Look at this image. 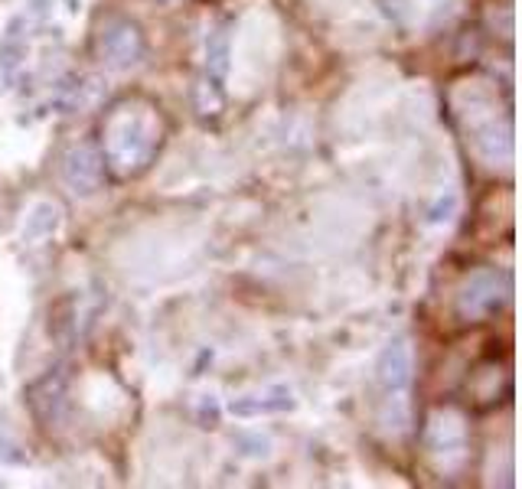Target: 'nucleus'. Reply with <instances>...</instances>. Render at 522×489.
Masks as SVG:
<instances>
[{
	"instance_id": "f257e3e1",
	"label": "nucleus",
	"mask_w": 522,
	"mask_h": 489,
	"mask_svg": "<svg viewBox=\"0 0 522 489\" xmlns=\"http://www.w3.org/2000/svg\"><path fill=\"white\" fill-rule=\"evenodd\" d=\"M170 134V121L161 101L144 91H124L111 101L99 121V140L105 173L115 183H134L151 170Z\"/></svg>"
},
{
	"instance_id": "f03ea898",
	"label": "nucleus",
	"mask_w": 522,
	"mask_h": 489,
	"mask_svg": "<svg viewBox=\"0 0 522 489\" xmlns=\"http://www.w3.org/2000/svg\"><path fill=\"white\" fill-rule=\"evenodd\" d=\"M454 118L461 124V130L467 134V144L473 147V154H480L486 160H496V140L502 147L512 144V130L502 128L500 121H510V111L496 108V91L490 89V82L473 75L467 82H454L451 91Z\"/></svg>"
},
{
	"instance_id": "7ed1b4c3",
	"label": "nucleus",
	"mask_w": 522,
	"mask_h": 489,
	"mask_svg": "<svg viewBox=\"0 0 522 489\" xmlns=\"http://www.w3.org/2000/svg\"><path fill=\"white\" fill-rule=\"evenodd\" d=\"M422 457L428 460L434 477H461L471 463V430H467L463 411H457L454 405H441L424 418Z\"/></svg>"
},
{
	"instance_id": "20e7f679",
	"label": "nucleus",
	"mask_w": 522,
	"mask_h": 489,
	"mask_svg": "<svg viewBox=\"0 0 522 489\" xmlns=\"http://www.w3.org/2000/svg\"><path fill=\"white\" fill-rule=\"evenodd\" d=\"M506 300H510V278L490 264H477L454 290V317L463 327H477L496 317Z\"/></svg>"
},
{
	"instance_id": "39448f33",
	"label": "nucleus",
	"mask_w": 522,
	"mask_h": 489,
	"mask_svg": "<svg viewBox=\"0 0 522 489\" xmlns=\"http://www.w3.org/2000/svg\"><path fill=\"white\" fill-rule=\"evenodd\" d=\"M412 350L405 343H395L382 352L379 366H376V379H379L382 405H389L385 411V424L389 428H405L408 424V395H412Z\"/></svg>"
},
{
	"instance_id": "423d86ee",
	"label": "nucleus",
	"mask_w": 522,
	"mask_h": 489,
	"mask_svg": "<svg viewBox=\"0 0 522 489\" xmlns=\"http://www.w3.org/2000/svg\"><path fill=\"white\" fill-rule=\"evenodd\" d=\"M91 56L105 69H128L144 59V33L141 27L121 17V13H105L91 33Z\"/></svg>"
},
{
	"instance_id": "0eeeda50",
	"label": "nucleus",
	"mask_w": 522,
	"mask_h": 489,
	"mask_svg": "<svg viewBox=\"0 0 522 489\" xmlns=\"http://www.w3.org/2000/svg\"><path fill=\"white\" fill-rule=\"evenodd\" d=\"M27 405L43 430H59L69 418V379L62 369L46 372L27 389Z\"/></svg>"
},
{
	"instance_id": "6e6552de",
	"label": "nucleus",
	"mask_w": 522,
	"mask_h": 489,
	"mask_svg": "<svg viewBox=\"0 0 522 489\" xmlns=\"http://www.w3.org/2000/svg\"><path fill=\"white\" fill-rule=\"evenodd\" d=\"M510 391H512L510 362H500L496 352L480 359L477 366H471V372H467V401H471L473 411L496 408L500 401L510 398Z\"/></svg>"
},
{
	"instance_id": "1a4fd4ad",
	"label": "nucleus",
	"mask_w": 522,
	"mask_h": 489,
	"mask_svg": "<svg viewBox=\"0 0 522 489\" xmlns=\"http://www.w3.org/2000/svg\"><path fill=\"white\" fill-rule=\"evenodd\" d=\"M105 163H101V154L95 147V140H82V144H72L62 157V183L69 186L72 196H91V193L101 190L105 183Z\"/></svg>"
},
{
	"instance_id": "9d476101",
	"label": "nucleus",
	"mask_w": 522,
	"mask_h": 489,
	"mask_svg": "<svg viewBox=\"0 0 522 489\" xmlns=\"http://www.w3.org/2000/svg\"><path fill=\"white\" fill-rule=\"evenodd\" d=\"M473 235L483 245H496V239H512V190L510 186H493L483 193L473 216Z\"/></svg>"
},
{
	"instance_id": "9b49d317",
	"label": "nucleus",
	"mask_w": 522,
	"mask_h": 489,
	"mask_svg": "<svg viewBox=\"0 0 522 489\" xmlns=\"http://www.w3.org/2000/svg\"><path fill=\"white\" fill-rule=\"evenodd\" d=\"M193 108L200 114L202 121L210 118H219L222 108H225V95H222V85L216 79H200V85L193 89Z\"/></svg>"
},
{
	"instance_id": "f8f14e48",
	"label": "nucleus",
	"mask_w": 522,
	"mask_h": 489,
	"mask_svg": "<svg viewBox=\"0 0 522 489\" xmlns=\"http://www.w3.org/2000/svg\"><path fill=\"white\" fill-rule=\"evenodd\" d=\"M206 59H210V79L216 82L225 79V72H229V30H219L212 36Z\"/></svg>"
},
{
	"instance_id": "ddd939ff",
	"label": "nucleus",
	"mask_w": 522,
	"mask_h": 489,
	"mask_svg": "<svg viewBox=\"0 0 522 489\" xmlns=\"http://www.w3.org/2000/svg\"><path fill=\"white\" fill-rule=\"evenodd\" d=\"M52 229H56V209H52V206H36L27 235H30V239H43V235H50Z\"/></svg>"
},
{
	"instance_id": "4468645a",
	"label": "nucleus",
	"mask_w": 522,
	"mask_h": 489,
	"mask_svg": "<svg viewBox=\"0 0 522 489\" xmlns=\"http://www.w3.org/2000/svg\"><path fill=\"white\" fill-rule=\"evenodd\" d=\"M212 4H219V0H212Z\"/></svg>"
}]
</instances>
